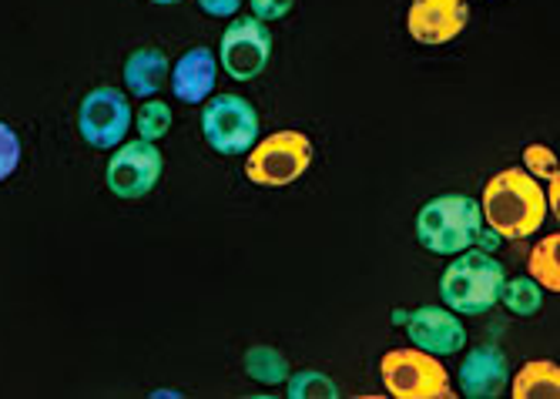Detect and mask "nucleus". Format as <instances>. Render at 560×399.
Returning <instances> with one entry per match:
<instances>
[{"label":"nucleus","mask_w":560,"mask_h":399,"mask_svg":"<svg viewBox=\"0 0 560 399\" xmlns=\"http://www.w3.org/2000/svg\"><path fill=\"white\" fill-rule=\"evenodd\" d=\"M480 215L506 242L530 238L534 232H540L547 219L544 188L524 168H503L483 185Z\"/></svg>","instance_id":"f257e3e1"},{"label":"nucleus","mask_w":560,"mask_h":399,"mask_svg":"<svg viewBox=\"0 0 560 399\" xmlns=\"http://www.w3.org/2000/svg\"><path fill=\"white\" fill-rule=\"evenodd\" d=\"M413 232H417V242L427 248V253L453 259L456 253L470 248L483 232L480 202L464 191L436 195L417 212Z\"/></svg>","instance_id":"f03ea898"},{"label":"nucleus","mask_w":560,"mask_h":399,"mask_svg":"<svg viewBox=\"0 0 560 399\" xmlns=\"http://www.w3.org/2000/svg\"><path fill=\"white\" fill-rule=\"evenodd\" d=\"M506 269L500 259L477 253V248H464L456 253L453 262L440 275V298L443 306L453 309L456 316H487L500 303V289H503Z\"/></svg>","instance_id":"7ed1b4c3"},{"label":"nucleus","mask_w":560,"mask_h":399,"mask_svg":"<svg viewBox=\"0 0 560 399\" xmlns=\"http://www.w3.org/2000/svg\"><path fill=\"white\" fill-rule=\"evenodd\" d=\"M313 155L316 148L305 131H272L245 152V178L259 188H285L313 168Z\"/></svg>","instance_id":"20e7f679"},{"label":"nucleus","mask_w":560,"mask_h":399,"mask_svg":"<svg viewBox=\"0 0 560 399\" xmlns=\"http://www.w3.org/2000/svg\"><path fill=\"white\" fill-rule=\"evenodd\" d=\"M383 386L393 399H450L453 383L440 356L423 349H389L380 360Z\"/></svg>","instance_id":"39448f33"},{"label":"nucleus","mask_w":560,"mask_h":399,"mask_svg":"<svg viewBox=\"0 0 560 399\" xmlns=\"http://www.w3.org/2000/svg\"><path fill=\"white\" fill-rule=\"evenodd\" d=\"M201 138L215 155H245L259 141V108L242 94H212L201 105Z\"/></svg>","instance_id":"423d86ee"},{"label":"nucleus","mask_w":560,"mask_h":399,"mask_svg":"<svg viewBox=\"0 0 560 399\" xmlns=\"http://www.w3.org/2000/svg\"><path fill=\"white\" fill-rule=\"evenodd\" d=\"M219 71H225L232 81L248 84L259 74H266L272 61V31L259 17H229L222 37H219Z\"/></svg>","instance_id":"0eeeda50"},{"label":"nucleus","mask_w":560,"mask_h":399,"mask_svg":"<svg viewBox=\"0 0 560 399\" xmlns=\"http://www.w3.org/2000/svg\"><path fill=\"white\" fill-rule=\"evenodd\" d=\"M131 121H135V108L125 97V91L115 84L91 87L78 105V134L88 148H97V152L118 148L128 138Z\"/></svg>","instance_id":"6e6552de"},{"label":"nucleus","mask_w":560,"mask_h":399,"mask_svg":"<svg viewBox=\"0 0 560 399\" xmlns=\"http://www.w3.org/2000/svg\"><path fill=\"white\" fill-rule=\"evenodd\" d=\"M162 175H165V159L159 152V141L125 138L118 148H112L105 181H108V191L121 198V202H138V198L151 195L159 188Z\"/></svg>","instance_id":"1a4fd4ad"},{"label":"nucleus","mask_w":560,"mask_h":399,"mask_svg":"<svg viewBox=\"0 0 560 399\" xmlns=\"http://www.w3.org/2000/svg\"><path fill=\"white\" fill-rule=\"evenodd\" d=\"M470 21V4L467 0H410L406 11V34L417 44L440 47L460 37Z\"/></svg>","instance_id":"9d476101"},{"label":"nucleus","mask_w":560,"mask_h":399,"mask_svg":"<svg viewBox=\"0 0 560 399\" xmlns=\"http://www.w3.org/2000/svg\"><path fill=\"white\" fill-rule=\"evenodd\" d=\"M406 336L417 349L433 356H456L467 349V329L453 309L446 306H420L406 316Z\"/></svg>","instance_id":"9b49d317"},{"label":"nucleus","mask_w":560,"mask_h":399,"mask_svg":"<svg viewBox=\"0 0 560 399\" xmlns=\"http://www.w3.org/2000/svg\"><path fill=\"white\" fill-rule=\"evenodd\" d=\"M456 386H460V396L467 399H497L511 386V360H506L503 349L490 342L474 345L464 356L460 369H456Z\"/></svg>","instance_id":"f8f14e48"},{"label":"nucleus","mask_w":560,"mask_h":399,"mask_svg":"<svg viewBox=\"0 0 560 399\" xmlns=\"http://www.w3.org/2000/svg\"><path fill=\"white\" fill-rule=\"evenodd\" d=\"M172 94L182 105H206L219 84V58L209 47H188L168 71Z\"/></svg>","instance_id":"ddd939ff"},{"label":"nucleus","mask_w":560,"mask_h":399,"mask_svg":"<svg viewBox=\"0 0 560 399\" xmlns=\"http://www.w3.org/2000/svg\"><path fill=\"white\" fill-rule=\"evenodd\" d=\"M172 61L162 47H138L125 58V91L131 97H159V91L168 84Z\"/></svg>","instance_id":"4468645a"},{"label":"nucleus","mask_w":560,"mask_h":399,"mask_svg":"<svg viewBox=\"0 0 560 399\" xmlns=\"http://www.w3.org/2000/svg\"><path fill=\"white\" fill-rule=\"evenodd\" d=\"M514 399H557L560 396V366L553 360H530L517 376H511Z\"/></svg>","instance_id":"2eb2a0df"},{"label":"nucleus","mask_w":560,"mask_h":399,"mask_svg":"<svg viewBox=\"0 0 560 399\" xmlns=\"http://www.w3.org/2000/svg\"><path fill=\"white\" fill-rule=\"evenodd\" d=\"M242 369L252 383L259 386H282L289 379V360L279 353L276 345H248L242 356Z\"/></svg>","instance_id":"dca6fc26"},{"label":"nucleus","mask_w":560,"mask_h":399,"mask_svg":"<svg viewBox=\"0 0 560 399\" xmlns=\"http://www.w3.org/2000/svg\"><path fill=\"white\" fill-rule=\"evenodd\" d=\"M527 275L544 292H560V232L534 242L530 256H527Z\"/></svg>","instance_id":"f3484780"},{"label":"nucleus","mask_w":560,"mask_h":399,"mask_svg":"<svg viewBox=\"0 0 560 399\" xmlns=\"http://www.w3.org/2000/svg\"><path fill=\"white\" fill-rule=\"evenodd\" d=\"M500 303L506 306V313H514L517 319H530V316H537L544 309V289L530 275L503 279Z\"/></svg>","instance_id":"a211bd4d"},{"label":"nucleus","mask_w":560,"mask_h":399,"mask_svg":"<svg viewBox=\"0 0 560 399\" xmlns=\"http://www.w3.org/2000/svg\"><path fill=\"white\" fill-rule=\"evenodd\" d=\"M131 128H135L138 138H144V141H162V138L172 131V108H168L165 102H159V97H144L141 108L135 112Z\"/></svg>","instance_id":"6ab92c4d"},{"label":"nucleus","mask_w":560,"mask_h":399,"mask_svg":"<svg viewBox=\"0 0 560 399\" xmlns=\"http://www.w3.org/2000/svg\"><path fill=\"white\" fill-rule=\"evenodd\" d=\"M285 396L289 399H336L339 396V386L319 373V369H302V373H289L285 379Z\"/></svg>","instance_id":"aec40b11"},{"label":"nucleus","mask_w":560,"mask_h":399,"mask_svg":"<svg viewBox=\"0 0 560 399\" xmlns=\"http://www.w3.org/2000/svg\"><path fill=\"white\" fill-rule=\"evenodd\" d=\"M524 172L534 175L537 181H550L553 175H560V165H557V155L553 148L534 141V144H524Z\"/></svg>","instance_id":"412c9836"},{"label":"nucleus","mask_w":560,"mask_h":399,"mask_svg":"<svg viewBox=\"0 0 560 399\" xmlns=\"http://www.w3.org/2000/svg\"><path fill=\"white\" fill-rule=\"evenodd\" d=\"M21 159H24L21 134L4 118H0V181H8L21 168Z\"/></svg>","instance_id":"4be33fe9"},{"label":"nucleus","mask_w":560,"mask_h":399,"mask_svg":"<svg viewBox=\"0 0 560 399\" xmlns=\"http://www.w3.org/2000/svg\"><path fill=\"white\" fill-rule=\"evenodd\" d=\"M248 8H252V17L272 24V21H282L292 14L295 0H248Z\"/></svg>","instance_id":"5701e85b"},{"label":"nucleus","mask_w":560,"mask_h":399,"mask_svg":"<svg viewBox=\"0 0 560 399\" xmlns=\"http://www.w3.org/2000/svg\"><path fill=\"white\" fill-rule=\"evenodd\" d=\"M195 4L206 11L209 17H225L229 21V17H235L242 11L245 0H195Z\"/></svg>","instance_id":"b1692460"},{"label":"nucleus","mask_w":560,"mask_h":399,"mask_svg":"<svg viewBox=\"0 0 560 399\" xmlns=\"http://www.w3.org/2000/svg\"><path fill=\"white\" fill-rule=\"evenodd\" d=\"M544 198H547V212L553 209V219H557L560 215V175L550 178V188L544 191Z\"/></svg>","instance_id":"393cba45"},{"label":"nucleus","mask_w":560,"mask_h":399,"mask_svg":"<svg viewBox=\"0 0 560 399\" xmlns=\"http://www.w3.org/2000/svg\"><path fill=\"white\" fill-rule=\"evenodd\" d=\"M144 4H155V8H175L182 0H144Z\"/></svg>","instance_id":"a878e982"},{"label":"nucleus","mask_w":560,"mask_h":399,"mask_svg":"<svg viewBox=\"0 0 560 399\" xmlns=\"http://www.w3.org/2000/svg\"><path fill=\"white\" fill-rule=\"evenodd\" d=\"M467 4H483V0H467Z\"/></svg>","instance_id":"bb28decb"}]
</instances>
